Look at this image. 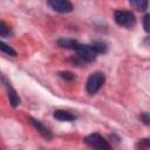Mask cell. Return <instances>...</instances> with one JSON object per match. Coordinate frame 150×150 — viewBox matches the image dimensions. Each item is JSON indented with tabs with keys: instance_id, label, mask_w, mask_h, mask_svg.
<instances>
[{
	"instance_id": "obj_8",
	"label": "cell",
	"mask_w": 150,
	"mask_h": 150,
	"mask_svg": "<svg viewBox=\"0 0 150 150\" xmlns=\"http://www.w3.org/2000/svg\"><path fill=\"white\" fill-rule=\"evenodd\" d=\"M57 45L62 48H67V49H75L79 47V42L74 39H69V38H61L57 40Z\"/></svg>"
},
{
	"instance_id": "obj_10",
	"label": "cell",
	"mask_w": 150,
	"mask_h": 150,
	"mask_svg": "<svg viewBox=\"0 0 150 150\" xmlns=\"http://www.w3.org/2000/svg\"><path fill=\"white\" fill-rule=\"evenodd\" d=\"M129 4L131 7H134L137 11H145L149 5L148 1H145V0H131Z\"/></svg>"
},
{
	"instance_id": "obj_5",
	"label": "cell",
	"mask_w": 150,
	"mask_h": 150,
	"mask_svg": "<svg viewBox=\"0 0 150 150\" xmlns=\"http://www.w3.org/2000/svg\"><path fill=\"white\" fill-rule=\"evenodd\" d=\"M48 6L57 13H69L73 11V4L67 0H50L47 2Z\"/></svg>"
},
{
	"instance_id": "obj_2",
	"label": "cell",
	"mask_w": 150,
	"mask_h": 150,
	"mask_svg": "<svg viewBox=\"0 0 150 150\" xmlns=\"http://www.w3.org/2000/svg\"><path fill=\"white\" fill-rule=\"evenodd\" d=\"M114 19L117 25L125 27V28H131L136 23V18L131 11L117 9L114 12Z\"/></svg>"
},
{
	"instance_id": "obj_11",
	"label": "cell",
	"mask_w": 150,
	"mask_h": 150,
	"mask_svg": "<svg viewBox=\"0 0 150 150\" xmlns=\"http://www.w3.org/2000/svg\"><path fill=\"white\" fill-rule=\"evenodd\" d=\"M0 48H1V50H2L4 53H6V54L9 55V56H15V55H16V52H15L11 46H8L7 43H5L4 41L1 42V47H0Z\"/></svg>"
},
{
	"instance_id": "obj_6",
	"label": "cell",
	"mask_w": 150,
	"mask_h": 150,
	"mask_svg": "<svg viewBox=\"0 0 150 150\" xmlns=\"http://www.w3.org/2000/svg\"><path fill=\"white\" fill-rule=\"evenodd\" d=\"M2 82L5 83V87L7 88L8 98H9L11 104H12L13 107H18V105L20 104V97H19V95H18V94H16V91L13 89V87L11 86V83L6 81V77H5V76H2Z\"/></svg>"
},
{
	"instance_id": "obj_18",
	"label": "cell",
	"mask_w": 150,
	"mask_h": 150,
	"mask_svg": "<svg viewBox=\"0 0 150 150\" xmlns=\"http://www.w3.org/2000/svg\"><path fill=\"white\" fill-rule=\"evenodd\" d=\"M95 150H107V149H95Z\"/></svg>"
},
{
	"instance_id": "obj_4",
	"label": "cell",
	"mask_w": 150,
	"mask_h": 150,
	"mask_svg": "<svg viewBox=\"0 0 150 150\" xmlns=\"http://www.w3.org/2000/svg\"><path fill=\"white\" fill-rule=\"evenodd\" d=\"M84 142L95 149H107V150L111 149L110 145L108 144V142L100 134H91V135L87 136L84 138Z\"/></svg>"
},
{
	"instance_id": "obj_13",
	"label": "cell",
	"mask_w": 150,
	"mask_h": 150,
	"mask_svg": "<svg viewBox=\"0 0 150 150\" xmlns=\"http://www.w3.org/2000/svg\"><path fill=\"white\" fill-rule=\"evenodd\" d=\"M93 46H94V48L96 49V52L98 54H102V53L107 52V45L104 42H94Z\"/></svg>"
},
{
	"instance_id": "obj_7",
	"label": "cell",
	"mask_w": 150,
	"mask_h": 150,
	"mask_svg": "<svg viewBox=\"0 0 150 150\" xmlns=\"http://www.w3.org/2000/svg\"><path fill=\"white\" fill-rule=\"evenodd\" d=\"M30 123L38 129V131L45 137V138H47V139H50L52 138V131L42 123V122H40L39 120H36V118H33V117H30Z\"/></svg>"
},
{
	"instance_id": "obj_16",
	"label": "cell",
	"mask_w": 150,
	"mask_h": 150,
	"mask_svg": "<svg viewBox=\"0 0 150 150\" xmlns=\"http://www.w3.org/2000/svg\"><path fill=\"white\" fill-rule=\"evenodd\" d=\"M138 145L141 146L142 150H143V149H146V148L150 146V139H142V141L138 142Z\"/></svg>"
},
{
	"instance_id": "obj_3",
	"label": "cell",
	"mask_w": 150,
	"mask_h": 150,
	"mask_svg": "<svg viewBox=\"0 0 150 150\" xmlns=\"http://www.w3.org/2000/svg\"><path fill=\"white\" fill-rule=\"evenodd\" d=\"M105 81V77H104V74L101 73V71H95L93 74H90V76L88 77L87 80V83H86V90L88 94L90 95H94L96 94L101 87L103 86Z\"/></svg>"
},
{
	"instance_id": "obj_9",
	"label": "cell",
	"mask_w": 150,
	"mask_h": 150,
	"mask_svg": "<svg viewBox=\"0 0 150 150\" xmlns=\"http://www.w3.org/2000/svg\"><path fill=\"white\" fill-rule=\"evenodd\" d=\"M53 116H54V118H56V120H59V121H66V122L74 121V120L76 118L71 112L66 111V110H61V109L55 110L54 114H53Z\"/></svg>"
},
{
	"instance_id": "obj_14",
	"label": "cell",
	"mask_w": 150,
	"mask_h": 150,
	"mask_svg": "<svg viewBox=\"0 0 150 150\" xmlns=\"http://www.w3.org/2000/svg\"><path fill=\"white\" fill-rule=\"evenodd\" d=\"M59 76L62 77L66 81H73L75 79V74L71 73V71H60L59 73Z\"/></svg>"
},
{
	"instance_id": "obj_17",
	"label": "cell",
	"mask_w": 150,
	"mask_h": 150,
	"mask_svg": "<svg viewBox=\"0 0 150 150\" xmlns=\"http://www.w3.org/2000/svg\"><path fill=\"white\" fill-rule=\"evenodd\" d=\"M141 118H142V121H143L145 124H150V115H149V114H143V115L141 116Z\"/></svg>"
},
{
	"instance_id": "obj_15",
	"label": "cell",
	"mask_w": 150,
	"mask_h": 150,
	"mask_svg": "<svg viewBox=\"0 0 150 150\" xmlns=\"http://www.w3.org/2000/svg\"><path fill=\"white\" fill-rule=\"evenodd\" d=\"M143 27L146 33H150V14H145L143 16Z\"/></svg>"
},
{
	"instance_id": "obj_1",
	"label": "cell",
	"mask_w": 150,
	"mask_h": 150,
	"mask_svg": "<svg viewBox=\"0 0 150 150\" xmlns=\"http://www.w3.org/2000/svg\"><path fill=\"white\" fill-rule=\"evenodd\" d=\"M97 52L94 48L93 45H79L76 48V55L71 56V61L76 64H83V63H90L96 60Z\"/></svg>"
},
{
	"instance_id": "obj_12",
	"label": "cell",
	"mask_w": 150,
	"mask_h": 150,
	"mask_svg": "<svg viewBox=\"0 0 150 150\" xmlns=\"http://www.w3.org/2000/svg\"><path fill=\"white\" fill-rule=\"evenodd\" d=\"M9 34H11L9 27H8L4 21H1V22H0V35H1V38H6V36H8Z\"/></svg>"
},
{
	"instance_id": "obj_19",
	"label": "cell",
	"mask_w": 150,
	"mask_h": 150,
	"mask_svg": "<svg viewBox=\"0 0 150 150\" xmlns=\"http://www.w3.org/2000/svg\"><path fill=\"white\" fill-rule=\"evenodd\" d=\"M149 42H150V38H149Z\"/></svg>"
}]
</instances>
